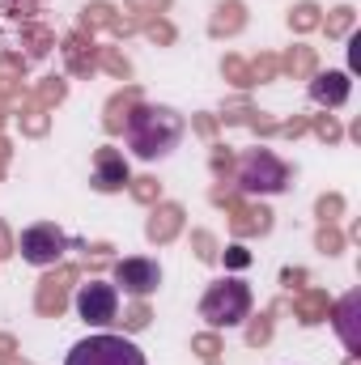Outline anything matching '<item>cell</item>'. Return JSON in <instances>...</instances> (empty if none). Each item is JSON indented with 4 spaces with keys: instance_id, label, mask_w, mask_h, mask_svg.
I'll return each mask as SVG.
<instances>
[{
    "instance_id": "1",
    "label": "cell",
    "mask_w": 361,
    "mask_h": 365,
    "mask_svg": "<svg viewBox=\"0 0 361 365\" xmlns=\"http://www.w3.org/2000/svg\"><path fill=\"white\" fill-rule=\"evenodd\" d=\"M123 132H128V149L136 158L153 162V158H166L183 140V115L171 110V106H145V102H136L132 115H128V123H123Z\"/></svg>"
},
{
    "instance_id": "2",
    "label": "cell",
    "mask_w": 361,
    "mask_h": 365,
    "mask_svg": "<svg viewBox=\"0 0 361 365\" xmlns=\"http://www.w3.org/2000/svg\"><path fill=\"white\" fill-rule=\"evenodd\" d=\"M200 319L217 331V327H238L251 319V289L243 280H217L208 284V293L200 297Z\"/></svg>"
},
{
    "instance_id": "3",
    "label": "cell",
    "mask_w": 361,
    "mask_h": 365,
    "mask_svg": "<svg viewBox=\"0 0 361 365\" xmlns=\"http://www.w3.org/2000/svg\"><path fill=\"white\" fill-rule=\"evenodd\" d=\"M238 187L243 195H276L289 187V166L272 149H247L238 158Z\"/></svg>"
},
{
    "instance_id": "4",
    "label": "cell",
    "mask_w": 361,
    "mask_h": 365,
    "mask_svg": "<svg viewBox=\"0 0 361 365\" xmlns=\"http://www.w3.org/2000/svg\"><path fill=\"white\" fill-rule=\"evenodd\" d=\"M13 251H21V259L34 264V268H56V264L64 259V251H73V238H68L60 225L39 221V225L21 230V238L13 242Z\"/></svg>"
},
{
    "instance_id": "5",
    "label": "cell",
    "mask_w": 361,
    "mask_h": 365,
    "mask_svg": "<svg viewBox=\"0 0 361 365\" xmlns=\"http://www.w3.org/2000/svg\"><path fill=\"white\" fill-rule=\"evenodd\" d=\"M64 365H145V353L123 336H90L73 344Z\"/></svg>"
},
{
    "instance_id": "6",
    "label": "cell",
    "mask_w": 361,
    "mask_h": 365,
    "mask_svg": "<svg viewBox=\"0 0 361 365\" xmlns=\"http://www.w3.org/2000/svg\"><path fill=\"white\" fill-rule=\"evenodd\" d=\"M77 314L90 323V327H106L119 319V289L111 280H90L77 289Z\"/></svg>"
},
{
    "instance_id": "7",
    "label": "cell",
    "mask_w": 361,
    "mask_h": 365,
    "mask_svg": "<svg viewBox=\"0 0 361 365\" xmlns=\"http://www.w3.org/2000/svg\"><path fill=\"white\" fill-rule=\"evenodd\" d=\"M158 284H162L158 259L132 255V259H119V264H115V289H123V293H132V297H149Z\"/></svg>"
},
{
    "instance_id": "8",
    "label": "cell",
    "mask_w": 361,
    "mask_h": 365,
    "mask_svg": "<svg viewBox=\"0 0 361 365\" xmlns=\"http://www.w3.org/2000/svg\"><path fill=\"white\" fill-rule=\"evenodd\" d=\"M81 276V268H60V272L43 276L39 280V297H34V310L43 314V319H60L64 314V306H68V284Z\"/></svg>"
},
{
    "instance_id": "9",
    "label": "cell",
    "mask_w": 361,
    "mask_h": 365,
    "mask_svg": "<svg viewBox=\"0 0 361 365\" xmlns=\"http://www.w3.org/2000/svg\"><path fill=\"white\" fill-rule=\"evenodd\" d=\"M128 182H132V175H128L123 153H119V149H111V145H102V149L93 153V191L111 195V191H123Z\"/></svg>"
},
{
    "instance_id": "10",
    "label": "cell",
    "mask_w": 361,
    "mask_h": 365,
    "mask_svg": "<svg viewBox=\"0 0 361 365\" xmlns=\"http://www.w3.org/2000/svg\"><path fill=\"white\" fill-rule=\"evenodd\" d=\"M272 230V212L260 204H230V234L234 238H251V234H268Z\"/></svg>"
},
{
    "instance_id": "11",
    "label": "cell",
    "mask_w": 361,
    "mask_h": 365,
    "mask_svg": "<svg viewBox=\"0 0 361 365\" xmlns=\"http://www.w3.org/2000/svg\"><path fill=\"white\" fill-rule=\"evenodd\" d=\"M349 90H353L349 73H310V98L319 106H345Z\"/></svg>"
},
{
    "instance_id": "12",
    "label": "cell",
    "mask_w": 361,
    "mask_h": 365,
    "mask_svg": "<svg viewBox=\"0 0 361 365\" xmlns=\"http://www.w3.org/2000/svg\"><path fill=\"white\" fill-rule=\"evenodd\" d=\"M183 230V204H158L145 221V238L149 242H171Z\"/></svg>"
},
{
    "instance_id": "13",
    "label": "cell",
    "mask_w": 361,
    "mask_h": 365,
    "mask_svg": "<svg viewBox=\"0 0 361 365\" xmlns=\"http://www.w3.org/2000/svg\"><path fill=\"white\" fill-rule=\"evenodd\" d=\"M60 51L68 60V73H77V77H90L93 68H98V47L86 43V34H68Z\"/></svg>"
},
{
    "instance_id": "14",
    "label": "cell",
    "mask_w": 361,
    "mask_h": 365,
    "mask_svg": "<svg viewBox=\"0 0 361 365\" xmlns=\"http://www.w3.org/2000/svg\"><path fill=\"white\" fill-rule=\"evenodd\" d=\"M357 314H361V293L353 289L340 306H336V331H340V340L357 353L361 349V327H357Z\"/></svg>"
},
{
    "instance_id": "15",
    "label": "cell",
    "mask_w": 361,
    "mask_h": 365,
    "mask_svg": "<svg viewBox=\"0 0 361 365\" xmlns=\"http://www.w3.org/2000/svg\"><path fill=\"white\" fill-rule=\"evenodd\" d=\"M136 102H141V90H136V86L119 90L111 102H106V119H102V128H106V132H123V123H128V115H132Z\"/></svg>"
},
{
    "instance_id": "16",
    "label": "cell",
    "mask_w": 361,
    "mask_h": 365,
    "mask_svg": "<svg viewBox=\"0 0 361 365\" xmlns=\"http://www.w3.org/2000/svg\"><path fill=\"white\" fill-rule=\"evenodd\" d=\"M243 26H247V9H243V0H225V4H217V17L208 21V34L221 38V34H238Z\"/></svg>"
},
{
    "instance_id": "17",
    "label": "cell",
    "mask_w": 361,
    "mask_h": 365,
    "mask_svg": "<svg viewBox=\"0 0 361 365\" xmlns=\"http://www.w3.org/2000/svg\"><path fill=\"white\" fill-rule=\"evenodd\" d=\"M293 314H298L306 327H315V323H323V319L332 314V302H327V293H323V289H310V293L293 297Z\"/></svg>"
},
{
    "instance_id": "18",
    "label": "cell",
    "mask_w": 361,
    "mask_h": 365,
    "mask_svg": "<svg viewBox=\"0 0 361 365\" xmlns=\"http://www.w3.org/2000/svg\"><path fill=\"white\" fill-rule=\"evenodd\" d=\"M21 47H26V56H30V60H43V56L56 47V34H51L47 26L26 21V26H21Z\"/></svg>"
},
{
    "instance_id": "19",
    "label": "cell",
    "mask_w": 361,
    "mask_h": 365,
    "mask_svg": "<svg viewBox=\"0 0 361 365\" xmlns=\"http://www.w3.org/2000/svg\"><path fill=\"white\" fill-rule=\"evenodd\" d=\"M323 17H319V4L315 0H302V4H293L289 9V26L298 30V34H306V30H315Z\"/></svg>"
},
{
    "instance_id": "20",
    "label": "cell",
    "mask_w": 361,
    "mask_h": 365,
    "mask_svg": "<svg viewBox=\"0 0 361 365\" xmlns=\"http://www.w3.org/2000/svg\"><path fill=\"white\" fill-rule=\"evenodd\" d=\"M280 68L293 73V77H310V73H315V47H293V51L280 60Z\"/></svg>"
},
{
    "instance_id": "21",
    "label": "cell",
    "mask_w": 361,
    "mask_h": 365,
    "mask_svg": "<svg viewBox=\"0 0 361 365\" xmlns=\"http://www.w3.org/2000/svg\"><path fill=\"white\" fill-rule=\"evenodd\" d=\"M353 21H357V13H353L349 4H340V9H332V17H327V21H319V26H327V38H340V34H349V30H353Z\"/></svg>"
},
{
    "instance_id": "22",
    "label": "cell",
    "mask_w": 361,
    "mask_h": 365,
    "mask_svg": "<svg viewBox=\"0 0 361 365\" xmlns=\"http://www.w3.org/2000/svg\"><path fill=\"white\" fill-rule=\"evenodd\" d=\"M98 64H102L106 73H115L119 81H123V77H132V64H128V56H123V51H115V47H98Z\"/></svg>"
},
{
    "instance_id": "23",
    "label": "cell",
    "mask_w": 361,
    "mask_h": 365,
    "mask_svg": "<svg viewBox=\"0 0 361 365\" xmlns=\"http://www.w3.org/2000/svg\"><path fill=\"white\" fill-rule=\"evenodd\" d=\"M98 26H106V30L115 26V9L102 4V0L98 4H86V13H81V30H98Z\"/></svg>"
},
{
    "instance_id": "24",
    "label": "cell",
    "mask_w": 361,
    "mask_h": 365,
    "mask_svg": "<svg viewBox=\"0 0 361 365\" xmlns=\"http://www.w3.org/2000/svg\"><path fill=\"white\" fill-rule=\"evenodd\" d=\"M221 73H225V81H234V86H255V77H251V64L247 60H238V56H225V64H221Z\"/></svg>"
},
{
    "instance_id": "25",
    "label": "cell",
    "mask_w": 361,
    "mask_h": 365,
    "mask_svg": "<svg viewBox=\"0 0 361 365\" xmlns=\"http://www.w3.org/2000/svg\"><path fill=\"white\" fill-rule=\"evenodd\" d=\"M191 349L200 353V361H204V365H221V340H217L213 331L195 336V340H191Z\"/></svg>"
},
{
    "instance_id": "26",
    "label": "cell",
    "mask_w": 361,
    "mask_h": 365,
    "mask_svg": "<svg viewBox=\"0 0 361 365\" xmlns=\"http://www.w3.org/2000/svg\"><path fill=\"white\" fill-rule=\"evenodd\" d=\"M21 132H30V136H43V132H47V110H43L39 102H30V106L21 110Z\"/></svg>"
},
{
    "instance_id": "27",
    "label": "cell",
    "mask_w": 361,
    "mask_h": 365,
    "mask_svg": "<svg viewBox=\"0 0 361 365\" xmlns=\"http://www.w3.org/2000/svg\"><path fill=\"white\" fill-rule=\"evenodd\" d=\"M64 93H68V86H64V81H60V77H47V81H43V86H39V93H34V102H39V106H43V110H47V106H51V102H64Z\"/></svg>"
},
{
    "instance_id": "28",
    "label": "cell",
    "mask_w": 361,
    "mask_h": 365,
    "mask_svg": "<svg viewBox=\"0 0 361 365\" xmlns=\"http://www.w3.org/2000/svg\"><path fill=\"white\" fill-rule=\"evenodd\" d=\"M141 30H145L153 43H175V26H171V21H162V17H153V21H141Z\"/></svg>"
},
{
    "instance_id": "29",
    "label": "cell",
    "mask_w": 361,
    "mask_h": 365,
    "mask_svg": "<svg viewBox=\"0 0 361 365\" xmlns=\"http://www.w3.org/2000/svg\"><path fill=\"white\" fill-rule=\"evenodd\" d=\"M149 319H153V314H149L145 297H136V306H132V310L123 314V327H128V331H141V327H149Z\"/></svg>"
},
{
    "instance_id": "30",
    "label": "cell",
    "mask_w": 361,
    "mask_h": 365,
    "mask_svg": "<svg viewBox=\"0 0 361 365\" xmlns=\"http://www.w3.org/2000/svg\"><path fill=\"white\" fill-rule=\"evenodd\" d=\"M128 187H132V195H136L141 204H153V200L162 195V182L158 179H136V182H128Z\"/></svg>"
},
{
    "instance_id": "31",
    "label": "cell",
    "mask_w": 361,
    "mask_h": 365,
    "mask_svg": "<svg viewBox=\"0 0 361 365\" xmlns=\"http://www.w3.org/2000/svg\"><path fill=\"white\" fill-rule=\"evenodd\" d=\"M340 247H345V234H340L336 225H323V230H319V251H323V255H336Z\"/></svg>"
},
{
    "instance_id": "32",
    "label": "cell",
    "mask_w": 361,
    "mask_h": 365,
    "mask_svg": "<svg viewBox=\"0 0 361 365\" xmlns=\"http://www.w3.org/2000/svg\"><path fill=\"white\" fill-rule=\"evenodd\" d=\"M276 73H280V60H276V56H260V60L251 64V77H255V86H260V81H272Z\"/></svg>"
},
{
    "instance_id": "33",
    "label": "cell",
    "mask_w": 361,
    "mask_h": 365,
    "mask_svg": "<svg viewBox=\"0 0 361 365\" xmlns=\"http://www.w3.org/2000/svg\"><path fill=\"white\" fill-rule=\"evenodd\" d=\"M315 136L327 140V145H336V140H340V123H336L332 115H319V119H315Z\"/></svg>"
},
{
    "instance_id": "34",
    "label": "cell",
    "mask_w": 361,
    "mask_h": 365,
    "mask_svg": "<svg viewBox=\"0 0 361 365\" xmlns=\"http://www.w3.org/2000/svg\"><path fill=\"white\" fill-rule=\"evenodd\" d=\"M191 242H195V255H200L204 264H213V259H217V242H213V234L195 230V234H191Z\"/></svg>"
},
{
    "instance_id": "35",
    "label": "cell",
    "mask_w": 361,
    "mask_h": 365,
    "mask_svg": "<svg viewBox=\"0 0 361 365\" xmlns=\"http://www.w3.org/2000/svg\"><path fill=\"white\" fill-rule=\"evenodd\" d=\"M268 336H272V323H268V314H264V319H255V323L247 327V344H251V349H260V344H268Z\"/></svg>"
},
{
    "instance_id": "36",
    "label": "cell",
    "mask_w": 361,
    "mask_h": 365,
    "mask_svg": "<svg viewBox=\"0 0 361 365\" xmlns=\"http://www.w3.org/2000/svg\"><path fill=\"white\" fill-rule=\"evenodd\" d=\"M340 208H345V200H340V195H323V200H319V217H323V225H332Z\"/></svg>"
},
{
    "instance_id": "37",
    "label": "cell",
    "mask_w": 361,
    "mask_h": 365,
    "mask_svg": "<svg viewBox=\"0 0 361 365\" xmlns=\"http://www.w3.org/2000/svg\"><path fill=\"white\" fill-rule=\"evenodd\" d=\"M128 4V13H166L171 9V0H123Z\"/></svg>"
},
{
    "instance_id": "38",
    "label": "cell",
    "mask_w": 361,
    "mask_h": 365,
    "mask_svg": "<svg viewBox=\"0 0 361 365\" xmlns=\"http://www.w3.org/2000/svg\"><path fill=\"white\" fill-rule=\"evenodd\" d=\"M230 166H234V158L217 145V149H213V175H217V179H225V175H230Z\"/></svg>"
},
{
    "instance_id": "39",
    "label": "cell",
    "mask_w": 361,
    "mask_h": 365,
    "mask_svg": "<svg viewBox=\"0 0 361 365\" xmlns=\"http://www.w3.org/2000/svg\"><path fill=\"white\" fill-rule=\"evenodd\" d=\"M225 264H230V268H247V264H251V251L234 242V247H225Z\"/></svg>"
},
{
    "instance_id": "40",
    "label": "cell",
    "mask_w": 361,
    "mask_h": 365,
    "mask_svg": "<svg viewBox=\"0 0 361 365\" xmlns=\"http://www.w3.org/2000/svg\"><path fill=\"white\" fill-rule=\"evenodd\" d=\"M4 13L9 17H30L34 13V0H4Z\"/></svg>"
},
{
    "instance_id": "41",
    "label": "cell",
    "mask_w": 361,
    "mask_h": 365,
    "mask_svg": "<svg viewBox=\"0 0 361 365\" xmlns=\"http://www.w3.org/2000/svg\"><path fill=\"white\" fill-rule=\"evenodd\" d=\"M195 132H200V136H213V132H217V119L200 115V119H195Z\"/></svg>"
},
{
    "instance_id": "42",
    "label": "cell",
    "mask_w": 361,
    "mask_h": 365,
    "mask_svg": "<svg viewBox=\"0 0 361 365\" xmlns=\"http://www.w3.org/2000/svg\"><path fill=\"white\" fill-rule=\"evenodd\" d=\"M4 255H13V238H9V230H4V221H0V259Z\"/></svg>"
},
{
    "instance_id": "43",
    "label": "cell",
    "mask_w": 361,
    "mask_h": 365,
    "mask_svg": "<svg viewBox=\"0 0 361 365\" xmlns=\"http://www.w3.org/2000/svg\"><path fill=\"white\" fill-rule=\"evenodd\" d=\"M9 153H13V149H9V140L0 136V175H4V166H9Z\"/></svg>"
},
{
    "instance_id": "44",
    "label": "cell",
    "mask_w": 361,
    "mask_h": 365,
    "mask_svg": "<svg viewBox=\"0 0 361 365\" xmlns=\"http://www.w3.org/2000/svg\"><path fill=\"white\" fill-rule=\"evenodd\" d=\"M280 280H285V284H289V289H293V284H298V280H306V272H285V276H280Z\"/></svg>"
},
{
    "instance_id": "45",
    "label": "cell",
    "mask_w": 361,
    "mask_h": 365,
    "mask_svg": "<svg viewBox=\"0 0 361 365\" xmlns=\"http://www.w3.org/2000/svg\"><path fill=\"white\" fill-rule=\"evenodd\" d=\"M9 353H13V340H9V336H0V357H9Z\"/></svg>"
},
{
    "instance_id": "46",
    "label": "cell",
    "mask_w": 361,
    "mask_h": 365,
    "mask_svg": "<svg viewBox=\"0 0 361 365\" xmlns=\"http://www.w3.org/2000/svg\"><path fill=\"white\" fill-rule=\"evenodd\" d=\"M0 365H30V361H17V357L9 353V357H0Z\"/></svg>"
},
{
    "instance_id": "47",
    "label": "cell",
    "mask_w": 361,
    "mask_h": 365,
    "mask_svg": "<svg viewBox=\"0 0 361 365\" xmlns=\"http://www.w3.org/2000/svg\"><path fill=\"white\" fill-rule=\"evenodd\" d=\"M345 365H361V361H357V353H353V357H349V361H345Z\"/></svg>"
}]
</instances>
